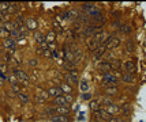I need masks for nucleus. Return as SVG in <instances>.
<instances>
[{
    "mask_svg": "<svg viewBox=\"0 0 146 122\" xmlns=\"http://www.w3.org/2000/svg\"><path fill=\"white\" fill-rule=\"evenodd\" d=\"M86 48L92 52H96L97 50V48H98V44H97V41L93 38H90L89 41H86Z\"/></svg>",
    "mask_w": 146,
    "mask_h": 122,
    "instance_id": "obj_17",
    "label": "nucleus"
},
{
    "mask_svg": "<svg viewBox=\"0 0 146 122\" xmlns=\"http://www.w3.org/2000/svg\"><path fill=\"white\" fill-rule=\"evenodd\" d=\"M78 77H79V75H78V72L76 71H70V72H67V73L64 75L66 83L70 84L71 87H72L74 84H78Z\"/></svg>",
    "mask_w": 146,
    "mask_h": 122,
    "instance_id": "obj_6",
    "label": "nucleus"
},
{
    "mask_svg": "<svg viewBox=\"0 0 146 122\" xmlns=\"http://www.w3.org/2000/svg\"><path fill=\"white\" fill-rule=\"evenodd\" d=\"M51 121L52 122H70V118L67 115H52Z\"/></svg>",
    "mask_w": 146,
    "mask_h": 122,
    "instance_id": "obj_20",
    "label": "nucleus"
},
{
    "mask_svg": "<svg viewBox=\"0 0 146 122\" xmlns=\"http://www.w3.org/2000/svg\"><path fill=\"white\" fill-rule=\"evenodd\" d=\"M66 98H67V100H68V103H71V102H72V99H74L71 94H67V95H66Z\"/></svg>",
    "mask_w": 146,
    "mask_h": 122,
    "instance_id": "obj_35",
    "label": "nucleus"
},
{
    "mask_svg": "<svg viewBox=\"0 0 146 122\" xmlns=\"http://www.w3.org/2000/svg\"><path fill=\"white\" fill-rule=\"evenodd\" d=\"M64 68L67 69V71H75L76 68V63L75 61H64Z\"/></svg>",
    "mask_w": 146,
    "mask_h": 122,
    "instance_id": "obj_25",
    "label": "nucleus"
},
{
    "mask_svg": "<svg viewBox=\"0 0 146 122\" xmlns=\"http://www.w3.org/2000/svg\"><path fill=\"white\" fill-rule=\"evenodd\" d=\"M109 67H111V71H119L121 68V61L120 60H111L109 61Z\"/></svg>",
    "mask_w": 146,
    "mask_h": 122,
    "instance_id": "obj_16",
    "label": "nucleus"
},
{
    "mask_svg": "<svg viewBox=\"0 0 146 122\" xmlns=\"http://www.w3.org/2000/svg\"><path fill=\"white\" fill-rule=\"evenodd\" d=\"M48 95L49 97H53V98H57L62 95V90H60V87H51L49 90H48Z\"/></svg>",
    "mask_w": 146,
    "mask_h": 122,
    "instance_id": "obj_15",
    "label": "nucleus"
},
{
    "mask_svg": "<svg viewBox=\"0 0 146 122\" xmlns=\"http://www.w3.org/2000/svg\"><path fill=\"white\" fill-rule=\"evenodd\" d=\"M18 98L21 99V102H23V103H27V102H29V95H27V92H26V91L19 92V94H18Z\"/></svg>",
    "mask_w": 146,
    "mask_h": 122,
    "instance_id": "obj_28",
    "label": "nucleus"
},
{
    "mask_svg": "<svg viewBox=\"0 0 146 122\" xmlns=\"http://www.w3.org/2000/svg\"><path fill=\"white\" fill-rule=\"evenodd\" d=\"M60 90H62V92H67V94H71L72 92V87H71L70 84H67L66 82L64 83H60Z\"/></svg>",
    "mask_w": 146,
    "mask_h": 122,
    "instance_id": "obj_24",
    "label": "nucleus"
},
{
    "mask_svg": "<svg viewBox=\"0 0 146 122\" xmlns=\"http://www.w3.org/2000/svg\"><path fill=\"white\" fill-rule=\"evenodd\" d=\"M76 16H78V14H76L75 10H68L67 12L64 14V19L66 20H72V19H75Z\"/></svg>",
    "mask_w": 146,
    "mask_h": 122,
    "instance_id": "obj_21",
    "label": "nucleus"
},
{
    "mask_svg": "<svg viewBox=\"0 0 146 122\" xmlns=\"http://www.w3.org/2000/svg\"><path fill=\"white\" fill-rule=\"evenodd\" d=\"M14 75H15V77H17V80H18L19 83L25 84V85H27V84H29V82H30V77H29V75H27L25 71H22V69L15 68V69H14Z\"/></svg>",
    "mask_w": 146,
    "mask_h": 122,
    "instance_id": "obj_5",
    "label": "nucleus"
},
{
    "mask_svg": "<svg viewBox=\"0 0 146 122\" xmlns=\"http://www.w3.org/2000/svg\"><path fill=\"white\" fill-rule=\"evenodd\" d=\"M119 92V88H117V85L116 87H108V88H105V94H107V97H113Z\"/></svg>",
    "mask_w": 146,
    "mask_h": 122,
    "instance_id": "obj_23",
    "label": "nucleus"
},
{
    "mask_svg": "<svg viewBox=\"0 0 146 122\" xmlns=\"http://www.w3.org/2000/svg\"><path fill=\"white\" fill-rule=\"evenodd\" d=\"M97 69L100 72H102V73H109V71H111V67H109V61H101L100 64H97Z\"/></svg>",
    "mask_w": 146,
    "mask_h": 122,
    "instance_id": "obj_12",
    "label": "nucleus"
},
{
    "mask_svg": "<svg viewBox=\"0 0 146 122\" xmlns=\"http://www.w3.org/2000/svg\"><path fill=\"white\" fill-rule=\"evenodd\" d=\"M119 45H120V39L117 38V37H111V38L104 44V46L107 48V50H113V49H116Z\"/></svg>",
    "mask_w": 146,
    "mask_h": 122,
    "instance_id": "obj_7",
    "label": "nucleus"
},
{
    "mask_svg": "<svg viewBox=\"0 0 146 122\" xmlns=\"http://www.w3.org/2000/svg\"><path fill=\"white\" fill-rule=\"evenodd\" d=\"M90 97H92L90 94H83V98H85V99H90Z\"/></svg>",
    "mask_w": 146,
    "mask_h": 122,
    "instance_id": "obj_36",
    "label": "nucleus"
},
{
    "mask_svg": "<svg viewBox=\"0 0 146 122\" xmlns=\"http://www.w3.org/2000/svg\"><path fill=\"white\" fill-rule=\"evenodd\" d=\"M36 27H37V22L33 19V18H27V19H26V29L36 30Z\"/></svg>",
    "mask_w": 146,
    "mask_h": 122,
    "instance_id": "obj_22",
    "label": "nucleus"
},
{
    "mask_svg": "<svg viewBox=\"0 0 146 122\" xmlns=\"http://www.w3.org/2000/svg\"><path fill=\"white\" fill-rule=\"evenodd\" d=\"M100 103L105 104V107H107V106H111V104H115L113 99H111L109 97H104V98H101V99H100Z\"/></svg>",
    "mask_w": 146,
    "mask_h": 122,
    "instance_id": "obj_27",
    "label": "nucleus"
},
{
    "mask_svg": "<svg viewBox=\"0 0 146 122\" xmlns=\"http://www.w3.org/2000/svg\"><path fill=\"white\" fill-rule=\"evenodd\" d=\"M34 39H36V42H37L38 45H41V44H42V42L45 41L44 35H42L41 33H36V35H34Z\"/></svg>",
    "mask_w": 146,
    "mask_h": 122,
    "instance_id": "obj_31",
    "label": "nucleus"
},
{
    "mask_svg": "<svg viewBox=\"0 0 146 122\" xmlns=\"http://www.w3.org/2000/svg\"><path fill=\"white\" fill-rule=\"evenodd\" d=\"M45 113L49 114V115H67L70 113L68 106H51V107H46Z\"/></svg>",
    "mask_w": 146,
    "mask_h": 122,
    "instance_id": "obj_1",
    "label": "nucleus"
},
{
    "mask_svg": "<svg viewBox=\"0 0 146 122\" xmlns=\"http://www.w3.org/2000/svg\"><path fill=\"white\" fill-rule=\"evenodd\" d=\"M101 26L100 25H92V26H86V27H83V31H82V35L83 37H86V38H93L97 33L100 31L101 29H100Z\"/></svg>",
    "mask_w": 146,
    "mask_h": 122,
    "instance_id": "obj_3",
    "label": "nucleus"
},
{
    "mask_svg": "<svg viewBox=\"0 0 146 122\" xmlns=\"http://www.w3.org/2000/svg\"><path fill=\"white\" fill-rule=\"evenodd\" d=\"M100 104H101V103H100V100L93 99V100L89 103V107H90V110H92V111H97V110L100 109Z\"/></svg>",
    "mask_w": 146,
    "mask_h": 122,
    "instance_id": "obj_26",
    "label": "nucleus"
},
{
    "mask_svg": "<svg viewBox=\"0 0 146 122\" xmlns=\"http://www.w3.org/2000/svg\"><path fill=\"white\" fill-rule=\"evenodd\" d=\"M101 85L105 87V88H108V87H116V85H117V79H116L115 75H112V73H104Z\"/></svg>",
    "mask_w": 146,
    "mask_h": 122,
    "instance_id": "obj_2",
    "label": "nucleus"
},
{
    "mask_svg": "<svg viewBox=\"0 0 146 122\" xmlns=\"http://www.w3.org/2000/svg\"><path fill=\"white\" fill-rule=\"evenodd\" d=\"M37 64H38V61L36 60V58H32V60H29V65H30V67H36Z\"/></svg>",
    "mask_w": 146,
    "mask_h": 122,
    "instance_id": "obj_34",
    "label": "nucleus"
},
{
    "mask_svg": "<svg viewBox=\"0 0 146 122\" xmlns=\"http://www.w3.org/2000/svg\"><path fill=\"white\" fill-rule=\"evenodd\" d=\"M79 88H81V91H82V92H85V94H86V92H88V90H89V82H88V80H82V82H81V84H79Z\"/></svg>",
    "mask_w": 146,
    "mask_h": 122,
    "instance_id": "obj_29",
    "label": "nucleus"
},
{
    "mask_svg": "<svg viewBox=\"0 0 146 122\" xmlns=\"http://www.w3.org/2000/svg\"><path fill=\"white\" fill-rule=\"evenodd\" d=\"M120 77H121V82H123V83H126V84H133L134 82H135L134 76L133 75H130V73H123Z\"/></svg>",
    "mask_w": 146,
    "mask_h": 122,
    "instance_id": "obj_19",
    "label": "nucleus"
},
{
    "mask_svg": "<svg viewBox=\"0 0 146 122\" xmlns=\"http://www.w3.org/2000/svg\"><path fill=\"white\" fill-rule=\"evenodd\" d=\"M120 111L123 117H130V114H131V104L130 103H123L120 106Z\"/></svg>",
    "mask_w": 146,
    "mask_h": 122,
    "instance_id": "obj_14",
    "label": "nucleus"
},
{
    "mask_svg": "<svg viewBox=\"0 0 146 122\" xmlns=\"http://www.w3.org/2000/svg\"><path fill=\"white\" fill-rule=\"evenodd\" d=\"M3 82H4V79H3V77L0 76V85H1V84H3Z\"/></svg>",
    "mask_w": 146,
    "mask_h": 122,
    "instance_id": "obj_37",
    "label": "nucleus"
},
{
    "mask_svg": "<svg viewBox=\"0 0 146 122\" xmlns=\"http://www.w3.org/2000/svg\"><path fill=\"white\" fill-rule=\"evenodd\" d=\"M3 45H4V48H6V49H8L10 52H14L15 46H17V41H15L14 38H11V37H8V38L4 39Z\"/></svg>",
    "mask_w": 146,
    "mask_h": 122,
    "instance_id": "obj_11",
    "label": "nucleus"
},
{
    "mask_svg": "<svg viewBox=\"0 0 146 122\" xmlns=\"http://www.w3.org/2000/svg\"><path fill=\"white\" fill-rule=\"evenodd\" d=\"M48 91L42 90V88H37V92H36V100L38 103H45L48 100Z\"/></svg>",
    "mask_w": 146,
    "mask_h": 122,
    "instance_id": "obj_8",
    "label": "nucleus"
},
{
    "mask_svg": "<svg viewBox=\"0 0 146 122\" xmlns=\"http://www.w3.org/2000/svg\"><path fill=\"white\" fill-rule=\"evenodd\" d=\"M124 69H126V73L133 75L134 72L137 71V65H135V63H134L133 60H127V61L124 63Z\"/></svg>",
    "mask_w": 146,
    "mask_h": 122,
    "instance_id": "obj_10",
    "label": "nucleus"
},
{
    "mask_svg": "<svg viewBox=\"0 0 146 122\" xmlns=\"http://www.w3.org/2000/svg\"><path fill=\"white\" fill-rule=\"evenodd\" d=\"M105 52H107V48H105L104 45L98 46V48H97V50L94 52V60H96V61H97L98 58H101L102 56H104V53H105Z\"/></svg>",
    "mask_w": 146,
    "mask_h": 122,
    "instance_id": "obj_18",
    "label": "nucleus"
},
{
    "mask_svg": "<svg viewBox=\"0 0 146 122\" xmlns=\"http://www.w3.org/2000/svg\"><path fill=\"white\" fill-rule=\"evenodd\" d=\"M104 109L111 117H117V114L120 113V106H117V104H111V106H107Z\"/></svg>",
    "mask_w": 146,
    "mask_h": 122,
    "instance_id": "obj_9",
    "label": "nucleus"
},
{
    "mask_svg": "<svg viewBox=\"0 0 146 122\" xmlns=\"http://www.w3.org/2000/svg\"><path fill=\"white\" fill-rule=\"evenodd\" d=\"M120 31L123 33V34H127V35H128L130 33L133 31V26H131V25H124V26H123V27L120 29Z\"/></svg>",
    "mask_w": 146,
    "mask_h": 122,
    "instance_id": "obj_30",
    "label": "nucleus"
},
{
    "mask_svg": "<svg viewBox=\"0 0 146 122\" xmlns=\"http://www.w3.org/2000/svg\"><path fill=\"white\" fill-rule=\"evenodd\" d=\"M108 122H126V119L120 118V117H111V119Z\"/></svg>",
    "mask_w": 146,
    "mask_h": 122,
    "instance_id": "obj_33",
    "label": "nucleus"
},
{
    "mask_svg": "<svg viewBox=\"0 0 146 122\" xmlns=\"http://www.w3.org/2000/svg\"><path fill=\"white\" fill-rule=\"evenodd\" d=\"M126 49H127L128 53L134 52V42H133V39H130V41L127 42V46H126Z\"/></svg>",
    "mask_w": 146,
    "mask_h": 122,
    "instance_id": "obj_32",
    "label": "nucleus"
},
{
    "mask_svg": "<svg viewBox=\"0 0 146 122\" xmlns=\"http://www.w3.org/2000/svg\"><path fill=\"white\" fill-rule=\"evenodd\" d=\"M53 103H55L53 106H68V100H67L66 95H60V97L55 98Z\"/></svg>",
    "mask_w": 146,
    "mask_h": 122,
    "instance_id": "obj_13",
    "label": "nucleus"
},
{
    "mask_svg": "<svg viewBox=\"0 0 146 122\" xmlns=\"http://www.w3.org/2000/svg\"><path fill=\"white\" fill-rule=\"evenodd\" d=\"M93 119H94V121H98V122H108L109 119H111V115L105 111V109H101V107H100L97 111H94Z\"/></svg>",
    "mask_w": 146,
    "mask_h": 122,
    "instance_id": "obj_4",
    "label": "nucleus"
}]
</instances>
